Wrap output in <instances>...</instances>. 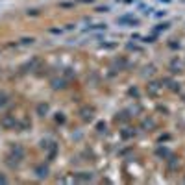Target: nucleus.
<instances>
[{
	"label": "nucleus",
	"instance_id": "1",
	"mask_svg": "<svg viewBox=\"0 0 185 185\" xmlns=\"http://www.w3.org/2000/svg\"><path fill=\"white\" fill-rule=\"evenodd\" d=\"M22 157H24V150H22V146L13 145V146H11V154H9V157H7V159H9L7 165H9V167H17Z\"/></svg>",
	"mask_w": 185,
	"mask_h": 185
},
{
	"label": "nucleus",
	"instance_id": "2",
	"mask_svg": "<svg viewBox=\"0 0 185 185\" xmlns=\"http://www.w3.org/2000/svg\"><path fill=\"white\" fill-rule=\"evenodd\" d=\"M0 124H2V128H6V130L13 128L15 126V117L13 115H4L2 118H0Z\"/></svg>",
	"mask_w": 185,
	"mask_h": 185
},
{
	"label": "nucleus",
	"instance_id": "3",
	"mask_svg": "<svg viewBox=\"0 0 185 185\" xmlns=\"http://www.w3.org/2000/svg\"><path fill=\"white\" fill-rule=\"evenodd\" d=\"M48 109H50V107H48V104H39V106H37V115L45 117V115L48 113Z\"/></svg>",
	"mask_w": 185,
	"mask_h": 185
},
{
	"label": "nucleus",
	"instance_id": "4",
	"mask_svg": "<svg viewBox=\"0 0 185 185\" xmlns=\"http://www.w3.org/2000/svg\"><path fill=\"white\" fill-rule=\"evenodd\" d=\"M35 172H37V176H39V178H45V176H46V172H48V169H46L45 165H41V167H37V169H35Z\"/></svg>",
	"mask_w": 185,
	"mask_h": 185
},
{
	"label": "nucleus",
	"instance_id": "5",
	"mask_svg": "<svg viewBox=\"0 0 185 185\" xmlns=\"http://www.w3.org/2000/svg\"><path fill=\"white\" fill-rule=\"evenodd\" d=\"M82 117H83V121H91L93 118V109H82Z\"/></svg>",
	"mask_w": 185,
	"mask_h": 185
},
{
	"label": "nucleus",
	"instance_id": "6",
	"mask_svg": "<svg viewBox=\"0 0 185 185\" xmlns=\"http://www.w3.org/2000/svg\"><path fill=\"white\" fill-rule=\"evenodd\" d=\"M7 94H4V93H0V109H4V107L7 106Z\"/></svg>",
	"mask_w": 185,
	"mask_h": 185
},
{
	"label": "nucleus",
	"instance_id": "7",
	"mask_svg": "<svg viewBox=\"0 0 185 185\" xmlns=\"http://www.w3.org/2000/svg\"><path fill=\"white\" fill-rule=\"evenodd\" d=\"M52 87H54V89H63V87H65V80H54Z\"/></svg>",
	"mask_w": 185,
	"mask_h": 185
},
{
	"label": "nucleus",
	"instance_id": "8",
	"mask_svg": "<svg viewBox=\"0 0 185 185\" xmlns=\"http://www.w3.org/2000/svg\"><path fill=\"white\" fill-rule=\"evenodd\" d=\"M6 181H7V180H6L4 176H0V183H6Z\"/></svg>",
	"mask_w": 185,
	"mask_h": 185
}]
</instances>
